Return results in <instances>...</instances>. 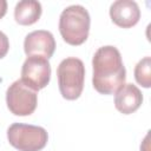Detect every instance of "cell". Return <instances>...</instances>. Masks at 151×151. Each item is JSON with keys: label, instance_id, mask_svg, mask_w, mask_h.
I'll use <instances>...</instances> for the list:
<instances>
[{"label": "cell", "instance_id": "obj_5", "mask_svg": "<svg viewBox=\"0 0 151 151\" xmlns=\"http://www.w3.org/2000/svg\"><path fill=\"white\" fill-rule=\"evenodd\" d=\"M6 103L8 110L15 116H29L34 112L38 103L37 91L21 81L15 80L9 85L6 92Z\"/></svg>", "mask_w": 151, "mask_h": 151}, {"label": "cell", "instance_id": "obj_4", "mask_svg": "<svg viewBox=\"0 0 151 151\" xmlns=\"http://www.w3.org/2000/svg\"><path fill=\"white\" fill-rule=\"evenodd\" d=\"M7 138L19 151H40L46 146L48 134L41 126L14 123L7 130Z\"/></svg>", "mask_w": 151, "mask_h": 151}, {"label": "cell", "instance_id": "obj_13", "mask_svg": "<svg viewBox=\"0 0 151 151\" xmlns=\"http://www.w3.org/2000/svg\"><path fill=\"white\" fill-rule=\"evenodd\" d=\"M7 11V2L5 0H0V19L6 14Z\"/></svg>", "mask_w": 151, "mask_h": 151}, {"label": "cell", "instance_id": "obj_3", "mask_svg": "<svg viewBox=\"0 0 151 151\" xmlns=\"http://www.w3.org/2000/svg\"><path fill=\"white\" fill-rule=\"evenodd\" d=\"M58 85L61 96L67 100L79 98L84 88L85 66L84 63L74 57L64 59L58 68Z\"/></svg>", "mask_w": 151, "mask_h": 151}, {"label": "cell", "instance_id": "obj_2", "mask_svg": "<svg viewBox=\"0 0 151 151\" xmlns=\"http://www.w3.org/2000/svg\"><path fill=\"white\" fill-rule=\"evenodd\" d=\"M90 14L80 5L66 7L59 18V32L63 39L73 46L86 41L90 31Z\"/></svg>", "mask_w": 151, "mask_h": 151}, {"label": "cell", "instance_id": "obj_8", "mask_svg": "<svg viewBox=\"0 0 151 151\" xmlns=\"http://www.w3.org/2000/svg\"><path fill=\"white\" fill-rule=\"evenodd\" d=\"M110 17L117 26L130 28L139 21L140 9L132 0H117L110 7Z\"/></svg>", "mask_w": 151, "mask_h": 151}, {"label": "cell", "instance_id": "obj_1", "mask_svg": "<svg viewBox=\"0 0 151 151\" xmlns=\"http://www.w3.org/2000/svg\"><path fill=\"white\" fill-rule=\"evenodd\" d=\"M92 84L101 94H113L124 84L126 70L120 52L114 46H103L97 50L92 59Z\"/></svg>", "mask_w": 151, "mask_h": 151}, {"label": "cell", "instance_id": "obj_10", "mask_svg": "<svg viewBox=\"0 0 151 151\" xmlns=\"http://www.w3.org/2000/svg\"><path fill=\"white\" fill-rule=\"evenodd\" d=\"M41 4L35 0H22L15 5L14 19L18 24L28 26L35 24L41 15Z\"/></svg>", "mask_w": 151, "mask_h": 151}, {"label": "cell", "instance_id": "obj_11", "mask_svg": "<svg viewBox=\"0 0 151 151\" xmlns=\"http://www.w3.org/2000/svg\"><path fill=\"white\" fill-rule=\"evenodd\" d=\"M134 78L139 85L149 88L151 86V58L145 57L134 67Z\"/></svg>", "mask_w": 151, "mask_h": 151}, {"label": "cell", "instance_id": "obj_6", "mask_svg": "<svg viewBox=\"0 0 151 151\" xmlns=\"http://www.w3.org/2000/svg\"><path fill=\"white\" fill-rule=\"evenodd\" d=\"M51 78V65L48 59L38 55L27 57L21 68V81L34 91L47 86Z\"/></svg>", "mask_w": 151, "mask_h": 151}, {"label": "cell", "instance_id": "obj_7", "mask_svg": "<svg viewBox=\"0 0 151 151\" xmlns=\"http://www.w3.org/2000/svg\"><path fill=\"white\" fill-rule=\"evenodd\" d=\"M24 50L27 57L38 55L50 59L55 50V40L51 32L38 29L28 33L24 41Z\"/></svg>", "mask_w": 151, "mask_h": 151}, {"label": "cell", "instance_id": "obj_12", "mask_svg": "<svg viewBox=\"0 0 151 151\" xmlns=\"http://www.w3.org/2000/svg\"><path fill=\"white\" fill-rule=\"evenodd\" d=\"M8 48H9V41H8V38L5 33H2L0 31V59L4 58L7 52H8Z\"/></svg>", "mask_w": 151, "mask_h": 151}, {"label": "cell", "instance_id": "obj_9", "mask_svg": "<svg viewBox=\"0 0 151 151\" xmlns=\"http://www.w3.org/2000/svg\"><path fill=\"white\" fill-rule=\"evenodd\" d=\"M143 103V94L140 90L133 84H124L114 96L116 109L124 113L130 114L139 109Z\"/></svg>", "mask_w": 151, "mask_h": 151}]
</instances>
